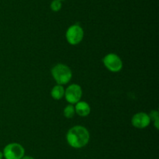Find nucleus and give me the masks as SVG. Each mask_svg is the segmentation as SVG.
<instances>
[{"label": "nucleus", "instance_id": "obj_16", "mask_svg": "<svg viewBox=\"0 0 159 159\" xmlns=\"http://www.w3.org/2000/svg\"><path fill=\"white\" fill-rule=\"evenodd\" d=\"M59 1H61H61H63V0H59Z\"/></svg>", "mask_w": 159, "mask_h": 159}, {"label": "nucleus", "instance_id": "obj_6", "mask_svg": "<svg viewBox=\"0 0 159 159\" xmlns=\"http://www.w3.org/2000/svg\"><path fill=\"white\" fill-rule=\"evenodd\" d=\"M82 96V89L80 85L76 84H72L68 86L65 89V100L69 104H75L81 100Z\"/></svg>", "mask_w": 159, "mask_h": 159}, {"label": "nucleus", "instance_id": "obj_4", "mask_svg": "<svg viewBox=\"0 0 159 159\" xmlns=\"http://www.w3.org/2000/svg\"><path fill=\"white\" fill-rule=\"evenodd\" d=\"M66 40L70 45H77L84 37V31L79 24H73L68 28L65 34Z\"/></svg>", "mask_w": 159, "mask_h": 159}, {"label": "nucleus", "instance_id": "obj_7", "mask_svg": "<svg viewBox=\"0 0 159 159\" xmlns=\"http://www.w3.org/2000/svg\"><path fill=\"white\" fill-rule=\"evenodd\" d=\"M131 123L135 128L144 129L148 126L151 123L150 117L146 112H138L131 118Z\"/></svg>", "mask_w": 159, "mask_h": 159}, {"label": "nucleus", "instance_id": "obj_2", "mask_svg": "<svg viewBox=\"0 0 159 159\" xmlns=\"http://www.w3.org/2000/svg\"><path fill=\"white\" fill-rule=\"evenodd\" d=\"M51 75L57 84L65 85L71 80L72 72L68 65L58 63L51 69Z\"/></svg>", "mask_w": 159, "mask_h": 159}, {"label": "nucleus", "instance_id": "obj_8", "mask_svg": "<svg viewBox=\"0 0 159 159\" xmlns=\"http://www.w3.org/2000/svg\"><path fill=\"white\" fill-rule=\"evenodd\" d=\"M75 114L81 117H86L91 112V107L86 101H79L75 105Z\"/></svg>", "mask_w": 159, "mask_h": 159}, {"label": "nucleus", "instance_id": "obj_12", "mask_svg": "<svg viewBox=\"0 0 159 159\" xmlns=\"http://www.w3.org/2000/svg\"><path fill=\"white\" fill-rule=\"evenodd\" d=\"M149 117H150L151 121H155V120L158 119L159 118V114L157 110H152L150 113L148 114Z\"/></svg>", "mask_w": 159, "mask_h": 159}, {"label": "nucleus", "instance_id": "obj_5", "mask_svg": "<svg viewBox=\"0 0 159 159\" xmlns=\"http://www.w3.org/2000/svg\"><path fill=\"white\" fill-rule=\"evenodd\" d=\"M102 62L106 68L110 72L117 73L123 68V61L118 55L115 53H109L102 59Z\"/></svg>", "mask_w": 159, "mask_h": 159}, {"label": "nucleus", "instance_id": "obj_15", "mask_svg": "<svg viewBox=\"0 0 159 159\" xmlns=\"http://www.w3.org/2000/svg\"><path fill=\"white\" fill-rule=\"evenodd\" d=\"M3 158V154L2 151H0V159H2Z\"/></svg>", "mask_w": 159, "mask_h": 159}, {"label": "nucleus", "instance_id": "obj_3", "mask_svg": "<svg viewBox=\"0 0 159 159\" xmlns=\"http://www.w3.org/2000/svg\"><path fill=\"white\" fill-rule=\"evenodd\" d=\"M5 159H21L25 155V149L19 143H10L6 145L2 151Z\"/></svg>", "mask_w": 159, "mask_h": 159}, {"label": "nucleus", "instance_id": "obj_14", "mask_svg": "<svg viewBox=\"0 0 159 159\" xmlns=\"http://www.w3.org/2000/svg\"><path fill=\"white\" fill-rule=\"evenodd\" d=\"M21 159H34V157H31V156H27V155H24Z\"/></svg>", "mask_w": 159, "mask_h": 159}, {"label": "nucleus", "instance_id": "obj_9", "mask_svg": "<svg viewBox=\"0 0 159 159\" xmlns=\"http://www.w3.org/2000/svg\"><path fill=\"white\" fill-rule=\"evenodd\" d=\"M51 95L54 100H61L65 96V88L62 85L57 84L51 89Z\"/></svg>", "mask_w": 159, "mask_h": 159}, {"label": "nucleus", "instance_id": "obj_10", "mask_svg": "<svg viewBox=\"0 0 159 159\" xmlns=\"http://www.w3.org/2000/svg\"><path fill=\"white\" fill-rule=\"evenodd\" d=\"M64 116L67 118H71L74 117L75 114V106L73 104H69L64 108L63 111Z\"/></svg>", "mask_w": 159, "mask_h": 159}, {"label": "nucleus", "instance_id": "obj_13", "mask_svg": "<svg viewBox=\"0 0 159 159\" xmlns=\"http://www.w3.org/2000/svg\"><path fill=\"white\" fill-rule=\"evenodd\" d=\"M153 123H154V126H155V127L157 129H159V118L158 119L155 120Z\"/></svg>", "mask_w": 159, "mask_h": 159}, {"label": "nucleus", "instance_id": "obj_1", "mask_svg": "<svg viewBox=\"0 0 159 159\" xmlns=\"http://www.w3.org/2000/svg\"><path fill=\"white\" fill-rule=\"evenodd\" d=\"M89 132L82 126H73L66 134L67 142L69 146L75 149H79L86 146L89 142Z\"/></svg>", "mask_w": 159, "mask_h": 159}, {"label": "nucleus", "instance_id": "obj_11", "mask_svg": "<svg viewBox=\"0 0 159 159\" xmlns=\"http://www.w3.org/2000/svg\"><path fill=\"white\" fill-rule=\"evenodd\" d=\"M61 2L59 0H53L51 3V9L53 12H58L61 9Z\"/></svg>", "mask_w": 159, "mask_h": 159}]
</instances>
